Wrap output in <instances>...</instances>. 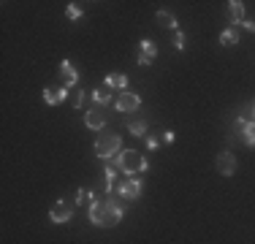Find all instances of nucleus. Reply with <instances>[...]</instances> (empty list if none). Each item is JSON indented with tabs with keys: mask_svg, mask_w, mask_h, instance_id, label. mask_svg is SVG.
I'll return each instance as SVG.
<instances>
[{
	"mask_svg": "<svg viewBox=\"0 0 255 244\" xmlns=\"http://www.w3.org/2000/svg\"><path fill=\"white\" fill-rule=\"evenodd\" d=\"M49 217H52V223H57V225H63V223H68L71 217H74V206L68 204V201H54L52 204V209H49Z\"/></svg>",
	"mask_w": 255,
	"mask_h": 244,
	"instance_id": "3",
	"label": "nucleus"
},
{
	"mask_svg": "<svg viewBox=\"0 0 255 244\" xmlns=\"http://www.w3.org/2000/svg\"><path fill=\"white\" fill-rule=\"evenodd\" d=\"M155 19H157V24H160V27H166V30H174V33L179 30V24H177V19H174V14H168V11H157Z\"/></svg>",
	"mask_w": 255,
	"mask_h": 244,
	"instance_id": "16",
	"label": "nucleus"
},
{
	"mask_svg": "<svg viewBox=\"0 0 255 244\" xmlns=\"http://www.w3.org/2000/svg\"><path fill=\"white\" fill-rule=\"evenodd\" d=\"M120 146H123V138L117 133H103V136L95 138V152L103 160H112L114 155H120Z\"/></svg>",
	"mask_w": 255,
	"mask_h": 244,
	"instance_id": "2",
	"label": "nucleus"
},
{
	"mask_svg": "<svg viewBox=\"0 0 255 244\" xmlns=\"http://www.w3.org/2000/svg\"><path fill=\"white\" fill-rule=\"evenodd\" d=\"M253 122H255V103H253Z\"/></svg>",
	"mask_w": 255,
	"mask_h": 244,
	"instance_id": "28",
	"label": "nucleus"
},
{
	"mask_svg": "<svg viewBox=\"0 0 255 244\" xmlns=\"http://www.w3.org/2000/svg\"><path fill=\"white\" fill-rule=\"evenodd\" d=\"M147 149H157V138L155 136H147Z\"/></svg>",
	"mask_w": 255,
	"mask_h": 244,
	"instance_id": "25",
	"label": "nucleus"
},
{
	"mask_svg": "<svg viewBox=\"0 0 255 244\" xmlns=\"http://www.w3.org/2000/svg\"><path fill=\"white\" fill-rule=\"evenodd\" d=\"M242 133H245V144L247 146H255V122L250 120V122H245V125H242Z\"/></svg>",
	"mask_w": 255,
	"mask_h": 244,
	"instance_id": "20",
	"label": "nucleus"
},
{
	"mask_svg": "<svg viewBox=\"0 0 255 244\" xmlns=\"http://www.w3.org/2000/svg\"><path fill=\"white\" fill-rule=\"evenodd\" d=\"M117 174H120V168L114 166L112 160H106V166H103V187H106V193H114V187H117Z\"/></svg>",
	"mask_w": 255,
	"mask_h": 244,
	"instance_id": "11",
	"label": "nucleus"
},
{
	"mask_svg": "<svg viewBox=\"0 0 255 244\" xmlns=\"http://www.w3.org/2000/svg\"><path fill=\"white\" fill-rule=\"evenodd\" d=\"M93 198H95V195L90 190H76V204L79 206H93Z\"/></svg>",
	"mask_w": 255,
	"mask_h": 244,
	"instance_id": "21",
	"label": "nucleus"
},
{
	"mask_svg": "<svg viewBox=\"0 0 255 244\" xmlns=\"http://www.w3.org/2000/svg\"><path fill=\"white\" fill-rule=\"evenodd\" d=\"M106 206H109V198H98V201H93V206L87 209L90 223H93V225H103V223H106Z\"/></svg>",
	"mask_w": 255,
	"mask_h": 244,
	"instance_id": "6",
	"label": "nucleus"
},
{
	"mask_svg": "<svg viewBox=\"0 0 255 244\" xmlns=\"http://www.w3.org/2000/svg\"><path fill=\"white\" fill-rule=\"evenodd\" d=\"M120 220H123V206H120V201L109 198V206H106V223H103V228H112V225H117Z\"/></svg>",
	"mask_w": 255,
	"mask_h": 244,
	"instance_id": "9",
	"label": "nucleus"
},
{
	"mask_svg": "<svg viewBox=\"0 0 255 244\" xmlns=\"http://www.w3.org/2000/svg\"><path fill=\"white\" fill-rule=\"evenodd\" d=\"M84 101H87V93H84V90H76V93H74V106L76 109H82V103Z\"/></svg>",
	"mask_w": 255,
	"mask_h": 244,
	"instance_id": "24",
	"label": "nucleus"
},
{
	"mask_svg": "<svg viewBox=\"0 0 255 244\" xmlns=\"http://www.w3.org/2000/svg\"><path fill=\"white\" fill-rule=\"evenodd\" d=\"M114 190L120 193V198H138V195H141V179H136V176H128V179H123L120 182L117 187H114Z\"/></svg>",
	"mask_w": 255,
	"mask_h": 244,
	"instance_id": "4",
	"label": "nucleus"
},
{
	"mask_svg": "<svg viewBox=\"0 0 255 244\" xmlns=\"http://www.w3.org/2000/svg\"><path fill=\"white\" fill-rule=\"evenodd\" d=\"M138 49H141V54H138V65H149V63L155 60V54H157V46H155V41L144 38L141 44H138Z\"/></svg>",
	"mask_w": 255,
	"mask_h": 244,
	"instance_id": "13",
	"label": "nucleus"
},
{
	"mask_svg": "<svg viewBox=\"0 0 255 244\" xmlns=\"http://www.w3.org/2000/svg\"><path fill=\"white\" fill-rule=\"evenodd\" d=\"M95 101V106H109V103L114 101L112 93H109V87H98V90H93V95H90Z\"/></svg>",
	"mask_w": 255,
	"mask_h": 244,
	"instance_id": "17",
	"label": "nucleus"
},
{
	"mask_svg": "<svg viewBox=\"0 0 255 244\" xmlns=\"http://www.w3.org/2000/svg\"><path fill=\"white\" fill-rule=\"evenodd\" d=\"M163 141L171 144V141H174V133H171V130H166V133H163Z\"/></svg>",
	"mask_w": 255,
	"mask_h": 244,
	"instance_id": "26",
	"label": "nucleus"
},
{
	"mask_svg": "<svg viewBox=\"0 0 255 244\" xmlns=\"http://www.w3.org/2000/svg\"><path fill=\"white\" fill-rule=\"evenodd\" d=\"M228 16H231V27H236L239 22H245V3H242V0H231L228 3Z\"/></svg>",
	"mask_w": 255,
	"mask_h": 244,
	"instance_id": "14",
	"label": "nucleus"
},
{
	"mask_svg": "<svg viewBox=\"0 0 255 244\" xmlns=\"http://www.w3.org/2000/svg\"><path fill=\"white\" fill-rule=\"evenodd\" d=\"M112 163L120 168V174H125V176H138V174H144V171L149 168L147 157H144L141 152H136V149H125V152H120V155H114Z\"/></svg>",
	"mask_w": 255,
	"mask_h": 244,
	"instance_id": "1",
	"label": "nucleus"
},
{
	"mask_svg": "<svg viewBox=\"0 0 255 244\" xmlns=\"http://www.w3.org/2000/svg\"><path fill=\"white\" fill-rule=\"evenodd\" d=\"M114 106H117L123 114H130V112H136V109L141 106V98H138L136 93H128L125 90V93H120V98L114 101Z\"/></svg>",
	"mask_w": 255,
	"mask_h": 244,
	"instance_id": "5",
	"label": "nucleus"
},
{
	"mask_svg": "<svg viewBox=\"0 0 255 244\" xmlns=\"http://www.w3.org/2000/svg\"><path fill=\"white\" fill-rule=\"evenodd\" d=\"M128 130H130V136H144L147 133V122L133 117V120H128Z\"/></svg>",
	"mask_w": 255,
	"mask_h": 244,
	"instance_id": "19",
	"label": "nucleus"
},
{
	"mask_svg": "<svg viewBox=\"0 0 255 244\" xmlns=\"http://www.w3.org/2000/svg\"><path fill=\"white\" fill-rule=\"evenodd\" d=\"M220 44L223 46H236L239 44V33H236V27H228L220 33Z\"/></svg>",
	"mask_w": 255,
	"mask_h": 244,
	"instance_id": "18",
	"label": "nucleus"
},
{
	"mask_svg": "<svg viewBox=\"0 0 255 244\" xmlns=\"http://www.w3.org/2000/svg\"><path fill=\"white\" fill-rule=\"evenodd\" d=\"M60 76H63V87H74L79 82V73H76L71 60H63V63H60Z\"/></svg>",
	"mask_w": 255,
	"mask_h": 244,
	"instance_id": "12",
	"label": "nucleus"
},
{
	"mask_svg": "<svg viewBox=\"0 0 255 244\" xmlns=\"http://www.w3.org/2000/svg\"><path fill=\"white\" fill-rule=\"evenodd\" d=\"M245 30L247 33H255V22H245Z\"/></svg>",
	"mask_w": 255,
	"mask_h": 244,
	"instance_id": "27",
	"label": "nucleus"
},
{
	"mask_svg": "<svg viewBox=\"0 0 255 244\" xmlns=\"http://www.w3.org/2000/svg\"><path fill=\"white\" fill-rule=\"evenodd\" d=\"M217 171H220L223 176H231L236 171V157H234V152H220L217 155Z\"/></svg>",
	"mask_w": 255,
	"mask_h": 244,
	"instance_id": "7",
	"label": "nucleus"
},
{
	"mask_svg": "<svg viewBox=\"0 0 255 244\" xmlns=\"http://www.w3.org/2000/svg\"><path fill=\"white\" fill-rule=\"evenodd\" d=\"M65 98H68V87H57V84H52V87L44 90V101L49 103V106H57V103H63Z\"/></svg>",
	"mask_w": 255,
	"mask_h": 244,
	"instance_id": "10",
	"label": "nucleus"
},
{
	"mask_svg": "<svg viewBox=\"0 0 255 244\" xmlns=\"http://www.w3.org/2000/svg\"><path fill=\"white\" fill-rule=\"evenodd\" d=\"M174 49H177V52H182V49H185V35H182V30H177V33H174Z\"/></svg>",
	"mask_w": 255,
	"mask_h": 244,
	"instance_id": "23",
	"label": "nucleus"
},
{
	"mask_svg": "<svg viewBox=\"0 0 255 244\" xmlns=\"http://www.w3.org/2000/svg\"><path fill=\"white\" fill-rule=\"evenodd\" d=\"M106 87L109 90H123V93H125V90H128V76H125V73H109V76H106Z\"/></svg>",
	"mask_w": 255,
	"mask_h": 244,
	"instance_id": "15",
	"label": "nucleus"
},
{
	"mask_svg": "<svg viewBox=\"0 0 255 244\" xmlns=\"http://www.w3.org/2000/svg\"><path fill=\"white\" fill-rule=\"evenodd\" d=\"M84 125H87L90 130H103V125H106V117H103L101 106L90 109V112L84 114Z\"/></svg>",
	"mask_w": 255,
	"mask_h": 244,
	"instance_id": "8",
	"label": "nucleus"
},
{
	"mask_svg": "<svg viewBox=\"0 0 255 244\" xmlns=\"http://www.w3.org/2000/svg\"><path fill=\"white\" fill-rule=\"evenodd\" d=\"M65 14H68V19H79V16H82V5H79V3H68Z\"/></svg>",
	"mask_w": 255,
	"mask_h": 244,
	"instance_id": "22",
	"label": "nucleus"
}]
</instances>
